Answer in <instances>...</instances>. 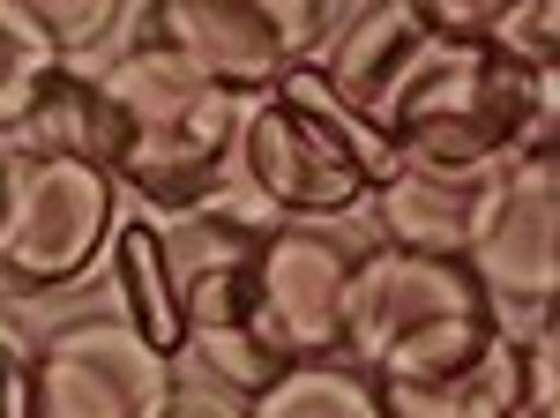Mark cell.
<instances>
[{
  "label": "cell",
  "instance_id": "10",
  "mask_svg": "<svg viewBox=\"0 0 560 418\" xmlns=\"http://www.w3.org/2000/svg\"><path fill=\"white\" fill-rule=\"evenodd\" d=\"M351 247L322 224H269L261 247V329L284 359H329L345 344Z\"/></svg>",
  "mask_w": 560,
  "mask_h": 418
},
{
  "label": "cell",
  "instance_id": "12",
  "mask_svg": "<svg viewBox=\"0 0 560 418\" xmlns=\"http://www.w3.org/2000/svg\"><path fill=\"white\" fill-rule=\"evenodd\" d=\"M382 388V411L388 418H509L530 388V351L493 336L478 359L448 367V374L427 381H374Z\"/></svg>",
  "mask_w": 560,
  "mask_h": 418
},
{
  "label": "cell",
  "instance_id": "19",
  "mask_svg": "<svg viewBox=\"0 0 560 418\" xmlns=\"http://www.w3.org/2000/svg\"><path fill=\"white\" fill-rule=\"evenodd\" d=\"M158 418H247V396L179 359V367H173V388H165V404H158Z\"/></svg>",
  "mask_w": 560,
  "mask_h": 418
},
{
  "label": "cell",
  "instance_id": "14",
  "mask_svg": "<svg viewBox=\"0 0 560 418\" xmlns=\"http://www.w3.org/2000/svg\"><path fill=\"white\" fill-rule=\"evenodd\" d=\"M15 142L105 165V158H113V97H105V83H97V68H83V60H60V68L38 83L31 113L15 120Z\"/></svg>",
  "mask_w": 560,
  "mask_h": 418
},
{
  "label": "cell",
  "instance_id": "1",
  "mask_svg": "<svg viewBox=\"0 0 560 418\" xmlns=\"http://www.w3.org/2000/svg\"><path fill=\"white\" fill-rule=\"evenodd\" d=\"M366 120L388 135L396 165H516L530 150H553V76L501 60L486 38H448L419 23Z\"/></svg>",
  "mask_w": 560,
  "mask_h": 418
},
{
  "label": "cell",
  "instance_id": "7",
  "mask_svg": "<svg viewBox=\"0 0 560 418\" xmlns=\"http://www.w3.org/2000/svg\"><path fill=\"white\" fill-rule=\"evenodd\" d=\"M329 0H150L142 38L173 45L217 90H269L329 38Z\"/></svg>",
  "mask_w": 560,
  "mask_h": 418
},
{
  "label": "cell",
  "instance_id": "8",
  "mask_svg": "<svg viewBox=\"0 0 560 418\" xmlns=\"http://www.w3.org/2000/svg\"><path fill=\"white\" fill-rule=\"evenodd\" d=\"M173 367L120 314H75L31 344V418H158Z\"/></svg>",
  "mask_w": 560,
  "mask_h": 418
},
{
  "label": "cell",
  "instance_id": "15",
  "mask_svg": "<svg viewBox=\"0 0 560 418\" xmlns=\"http://www.w3.org/2000/svg\"><path fill=\"white\" fill-rule=\"evenodd\" d=\"M247 418H388L374 374H359L345 351L329 359H284L247 396Z\"/></svg>",
  "mask_w": 560,
  "mask_h": 418
},
{
  "label": "cell",
  "instance_id": "6",
  "mask_svg": "<svg viewBox=\"0 0 560 418\" xmlns=\"http://www.w3.org/2000/svg\"><path fill=\"white\" fill-rule=\"evenodd\" d=\"M120 217L128 195L105 165L0 135V299H52L90 285Z\"/></svg>",
  "mask_w": 560,
  "mask_h": 418
},
{
  "label": "cell",
  "instance_id": "3",
  "mask_svg": "<svg viewBox=\"0 0 560 418\" xmlns=\"http://www.w3.org/2000/svg\"><path fill=\"white\" fill-rule=\"evenodd\" d=\"M97 83L113 97V158L105 172L120 179V195L173 217L195 209L224 187L232 158V90H217L195 60H179L173 45L135 38L120 60L97 68Z\"/></svg>",
  "mask_w": 560,
  "mask_h": 418
},
{
  "label": "cell",
  "instance_id": "13",
  "mask_svg": "<svg viewBox=\"0 0 560 418\" xmlns=\"http://www.w3.org/2000/svg\"><path fill=\"white\" fill-rule=\"evenodd\" d=\"M105 277H113V314L142 344H158L165 359H179L187 329H179V292H173V262H165L158 217H120V232L105 247Z\"/></svg>",
  "mask_w": 560,
  "mask_h": 418
},
{
  "label": "cell",
  "instance_id": "18",
  "mask_svg": "<svg viewBox=\"0 0 560 418\" xmlns=\"http://www.w3.org/2000/svg\"><path fill=\"white\" fill-rule=\"evenodd\" d=\"M486 45L501 60H516L530 76H553L560 60V0H509L493 23H486Z\"/></svg>",
  "mask_w": 560,
  "mask_h": 418
},
{
  "label": "cell",
  "instance_id": "21",
  "mask_svg": "<svg viewBox=\"0 0 560 418\" xmlns=\"http://www.w3.org/2000/svg\"><path fill=\"white\" fill-rule=\"evenodd\" d=\"M419 15H427L433 31H448V38H486V23L509 8V0H411Z\"/></svg>",
  "mask_w": 560,
  "mask_h": 418
},
{
  "label": "cell",
  "instance_id": "2",
  "mask_svg": "<svg viewBox=\"0 0 560 418\" xmlns=\"http://www.w3.org/2000/svg\"><path fill=\"white\" fill-rule=\"evenodd\" d=\"M396 172V150L374 120H359L329 76L300 60L269 90H240L224 187L261 202L277 224H345Z\"/></svg>",
  "mask_w": 560,
  "mask_h": 418
},
{
  "label": "cell",
  "instance_id": "5",
  "mask_svg": "<svg viewBox=\"0 0 560 418\" xmlns=\"http://www.w3.org/2000/svg\"><path fill=\"white\" fill-rule=\"evenodd\" d=\"M486 292L464 262L411 247H366L351 254V292H345V351L359 374L374 381H427L478 359L493 344Z\"/></svg>",
  "mask_w": 560,
  "mask_h": 418
},
{
  "label": "cell",
  "instance_id": "16",
  "mask_svg": "<svg viewBox=\"0 0 560 418\" xmlns=\"http://www.w3.org/2000/svg\"><path fill=\"white\" fill-rule=\"evenodd\" d=\"M60 68V53L0 0V135H15V120L31 113V97H38V83Z\"/></svg>",
  "mask_w": 560,
  "mask_h": 418
},
{
  "label": "cell",
  "instance_id": "4",
  "mask_svg": "<svg viewBox=\"0 0 560 418\" xmlns=\"http://www.w3.org/2000/svg\"><path fill=\"white\" fill-rule=\"evenodd\" d=\"M269 209L247 202L240 187H217L210 202L158 217L165 262L179 292V329H187V367L217 374L224 388L255 396L284 367V351L261 329V247H269Z\"/></svg>",
  "mask_w": 560,
  "mask_h": 418
},
{
  "label": "cell",
  "instance_id": "11",
  "mask_svg": "<svg viewBox=\"0 0 560 418\" xmlns=\"http://www.w3.org/2000/svg\"><path fill=\"white\" fill-rule=\"evenodd\" d=\"M493 195H501V165L478 172H441V165H396L366 195V209L382 217L388 247L411 254H441V262H471L478 232L493 217Z\"/></svg>",
  "mask_w": 560,
  "mask_h": 418
},
{
  "label": "cell",
  "instance_id": "17",
  "mask_svg": "<svg viewBox=\"0 0 560 418\" xmlns=\"http://www.w3.org/2000/svg\"><path fill=\"white\" fill-rule=\"evenodd\" d=\"M8 8H15L60 60H83V53H97L105 31H120V8H128V0H8Z\"/></svg>",
  "mask_w": 560,
  "mask_h": 418
},
{
  "label": "cell",
  "instance_id": "20",
  "mask_svg": "<svg viewBox=\"0 0 560 418\" xmlns=\"http://www.w3.org/2000/svg\"><path fill=\"white\" fill-rule=\"evenodd\" d=\"M0 418H31V336L0 314Z\"/></svg>",
  "mask_w": 560,
  "mask_h": 418
},
{
  "label": "cell",
  "instance_id": "9",
  "mask_svg": "<svg viewBox=\"0 0 560 418\" xmlns=\"http://www.w3.org/2000/svg\"><path fill=\"white\" fill-rule=\"evenodd\" d=\"M486 299H523V306H553L560 292V150H530L516 165H501V195L478 232L471 262Z\"/></svg>",
  "mask_w": 560,
  "mask_h": 418
}]
</instances>
